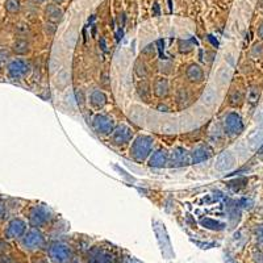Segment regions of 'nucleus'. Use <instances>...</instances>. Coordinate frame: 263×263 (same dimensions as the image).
I'll list each match as a JSON object with an SVG mask.
<instances>
[{
    "instance_id": "nucleus-17",
    "label": "nucleus",
    "mask_w": 263,
    "mask_h": 263,
    "mask_svg": "<svg viewBox=\"0 0 263 263\" xmlns=\"http://www.w3.org/2000/svg\"><path fill=\"white\" fill-rule=\"evenodd\" d=\"M136 95L141 102L150 103L153 99V87L149 79H140L136 84Z\"/></svg>"
},
{
    "instance_id": "nucleus-27",
    "label": "nucleus",
    "mask_w": 263,
    "mask_h": 263,
    "mask_svg": "<svg viewBox=\"0 0 263 263\" xmlns=\"http://www.w3.org/2000/svg\"><path fill=\"white\" fill-rule=\"evenodd\" d=\"M217 92H216L213 88H206L203 92V95H201V100H203L204 104L208 105V107L215 105L216 103H217Z\"/></svg>"
},
{
    "instance_id": "nucleus-25",
    "label": "nucleus",
    "mask_w": 263,
    "mask_h": 263,
    "mask_svg": "<svg viewBox=\"0 0 263 263\" xmlns=\"http://www.w3.org/2000/svg\"><path fill=\"white\" fill-rule=\"evenodd\" d=\"M13 32H15L16 37H24V39H28L32 33V29H30L29 24L25 23V21H17L15 25H13Z\"/></svg>"
},
{
    "instance_id": "nucleus-37",
    "label": "nucleus",
    "mask_w": 263,
    "mask_h": 263,
    "mask_svg": "<svg viewBox=\"0 0 263 263\" xmlns=\"http://www.w3.org/2000/svg\"><path fill=\"white\" fill-rule=\"evenodd\" d=\"M0 263H16V260L15 258L11 255V253H8V254L0 255Z\"/></svg>"
},
{
    "instance_id": "nucleus-2",
    "label": "nucleus",
    "mask_w": 263,
    "mask_h": 263,
    "mask_svg": "<svg viewBox=\"0 0 263 263\" xmlns=\"http://www.w3.org/2000/svg\"><path fill=\"white\" fill-rule=\"evenodd\" d=\"M156 141L149 135H138L133 138L129 146V157L137 163H145L154 152Z\"/></svg>"
},
{
    "instance_id": "nucleus-21",
    "label": "nucleus",
    "mask_w": 263,
    "mask_h": 263,
    "mask_svg": "<svg viewBox=\"0 0 263 263\" xmlns=\"http://www.w3.org/2000/svg\"><path fill=\"white\" fill-rule=\"evenodd\" d=\"M190 156H191V163H201L212 156V150L206 145H199L190 153Z\"/></svg>"
},
{
    "instance_id": "nucleus-35",
    "label": "nucleus",
    "mask_w": 263,
    "mask_h": 263,
    "mask_svg": "<svg viewBox=\"0 0 263 263\" xmlns=\"http://www.w3.org/2000/svg\"><path fill=\"white\" fill-rule=\"evenodd\" d=\"M154 54H156V46L153 45V44L147 45L146 48H144V50H142V55H145V57H153Z\"/></svg>"
},
{
    "instance_id": "nucleus-22",
    "label": "nucleus",
    "mask_w": 263,
    "mask_h": 263,
    "mask_svg": "<svg viewBox=\"0 0 263 263\" xmlns=\"http://www.w3.org/2000/svg\"><path fill=\"white\" fill-rule=\"evenodd\" d=\"M133 70H135V74L138 79H149L152 77V69H150L146 61L142 60V58L136 60Z\"/></svg>"
},
{
    "instance_id": "nucleus-13",
    "label": "nucleus",
    "mask_w": 263,
    "mask_h": 263,
    "mask_svg": "<svg viewBox=\"0 0 263 263\" xmlns=\"http://www.w3.org/2000/svg\"><path fill=\"white\" fill-rule=\"evenodd\" d=\"M152 87L153 95L156 96L157 99H161V100L168 98V95H170L171 92L170 81H168L167 77H164V75H159V77H156V78L153 79Z\"/></svg>"
},
{
    "instance_id": "nucleus-36",
    "label": "nucleus",
    "mask_w": 263,
    "mask_h": 263,
    "mask_svg": "<svg viewBox=\"0 0 263 263\" xmlns=\"http://www.w3.org/2000/svg\"><path fill=\"white\" fill-rule=\"evenodd\" d=\"M218 78H220V82H221V83H227L230 78L229 71H228L227 69H222L221 71L218 72Z\"/></svg>"
},
{
    "instance_id": "nucleus-24",
    "label": "nucleus",
    "mask_w": 263,
    "mask_h": 263,
    "mask_svg": "<svg viewBox=\"0 0 263 263\" xmlns=\"http://www.w3.org/2000/svg\"><path fill=\"white\" fill-rule=\"evenodd\" d=\"M157 70L161 75L168 77V75L174 74L175 69H174V62L170 60H161L157 63Z\"/></svg>"
},
{
    "instance_id": "nucleus-40",
    "label": "nucleus",
    "mask_w": 263,
    "mask_h": 263,
    "mask_svg": "<svg viewBox=\"0 0 263 263\" xmlns=\"http://www.w3.org/2000/svg\"><path fill=\"white\" fill-rule=\"evenodd\" d=\"M32 4H36V6H45L49 0H29Z\"/></svg>"
},
{
    "instance_id": "nucleus-14",
    "label": "nucleus",
    "mask_w": 263,
    "mask_h": 263,
    "mask_svg": "<svg viewBox=\"0 0 263 263\" xmlns=\"http://www.w3.org/2000/svg\"><path fill=\"white\" fill-rule=\"evenodd\" d=\"M185 79L192 84H201L205 81V71H204L203 66L196 62L190 63L184 70Z\"/></svg>"
},
{
    "instance_id": "nucleus-19",
    "label": "nucleus",
    "mask_w": 263,
    "mask_h": 263,
    "mask_svg": "<svg viewBox=\"0 0 263 263\" xmlns=\"http://www.w3.org/2000/svg\"><path fill=\"white\" fill-rule=\"evenodd\" d=\"M175 103H177L179 109L189 108L192 104L191 91L187 87H180V88H178L177 93H175Z\"/></svg>"
},
{
    "instance_id": "nucleus-41",
    "label": "nucleus",
    "mask_w": 263,
    "mask_h": 263,
    "mask_svg": "<svg viewBox=\"0 0 263 263\" xmlns=\"http://www.w3.org/2000/svg\"><path fill=\"white\" fill-rule=\"evenodd\" d=\"M157 109H159L161 112H167L168 111L167 105H163V104H159L158 107H157Z\"/></svg>"
},
{
    "instance_id": "nucleus-4",
    "label": "nucleus",
    "mask_w": 263,
    "mask_h": 263,
    "mask_svg": "<svg viewBox=\"0 0 263 263\" xmlns=\"http://www.w3.org/2000/svg\"><path fill=\"white\" fill-rule=\"evenodd\" d=\"M27 220L29 222V227L44 229L49 227L54 220V212L46 204L37 203L28 210Z\"/></svg>"
},
{
    "instance_id": "nucleus-20",
    "label": "nucleus",
    "mask_w": 263,
    "mask_h": 263,
    "mask_svg": "<svg viewBox=\"0 0 263 263\" xmlns=\"http://www.w3.org/2000/svg\"><path fill=\"white\" fill-rule=\"evenodd\" d=\"M3 9L4 12L8 16H16L21 15L23 11H24V4H23V0H3Z\"/></svg>"
},
{
    "instance_id": "nucleus-6",
    "label": "nucleus",
    "mask_w": 263,
    "mask_h": 263,
    "mask_svg": "<svg viewBox=\"0 0 263 263\" xmlns=\"http://www.w3.org/2000/svg\"><path fill=\"white\" fill-rule=\"evenodd\" d=\"M28 229H29V222H28L27 218L23 217V216H11L4 222L2 237L9 239L11 242H13V241L17 242Z\"/></svg>"
},
{
    "instance_id": "nucleus-42",
    "label": "nucleus",
    "mask_w": 263,
    "mask_h": 263,
    "mask_svg": "<svg viewBox=\"0 0 263 263\" xmlns=\"http://www.w3.org/2000/svg\"><path fill=\"white\" fill-rule=\"evenodd\" d=\"M50 2H53V3L58 4V6H62V4H63V3H65L66 0H50Z\"/></svg>"
},
{
    "instance_id": "nucleus-18",
    "label": "nucleus",
    "mask_w": 263,
    "mask_h": 263,
    "mask_svg": "<svg viewBox=\"0 0 263 263\" xmlns=\"http://www.w3.org/2000/svg\"><path fill=\"white\" fill-rule=\"evenodd\" d=\"M170 163L175 166H184V164L191 163V156L183 147H177L173 150V153H170Z\"/></svg>"
},
{
    "instance_id": "nucleus-32",
    "label": "nucleus",
    "mask_w": 263,
    "mask_h": 263,
    "mask_svg": "<svg viewBox=\"0 0 263 263\" xmlns=\"http://www.w3.org/2000/svg\"><path fill=\"white\" fill-rule=\"evenodd\" d=\"M12 57L13 54L11 51V49H9V46H6V48L2 46L0 48V63H7Z\"/></svg>"
},
{
    "instance_id": "nucleus-43",
    "label": "nucleus",
    "mask_w": 263,
    "mask_h": 263,
    "mask_svg": "<svg viewBox=\"0 0 263 263\" xmlns=\"http://www.w3.org/2000/svg\"><path fill=\"white\" fill-rule=\"evenodd\" d=\"M258 4H259V8L263 9V0H259V2H258Z\"/></svg>"
},
{
    "instance_id": "nucleus-39",
    "label": "nucleus",
    "mask_w": 263,
    "mask_h": 263,
    "mask_svg": "<svg viewBox=\"0 0 263 263\" xmlns=\"http://www.w3.org/2000/svg\"><path fill=\"white\" fill-rule=\"evenodd\" d=\"M257 36L259 39V41H263V18L258 21L257 24Z\"/></svg>"
},
{
    "instance_id": "nucleus-11",
    "label": "nucleus",
    "mask_w": 263,
    "mask_h": 263,
    "mask_svg": "<svg viewBox=\"0 0 263 263\" xmlns=\"http://www.w3.org/2000/svg\"><path fill=\"white\" fill-rule=\"evenodd\" d=\"M9 49L12 51L13 57H29L32 54L33 46L29 39L24 37H15L9 44Z\"/></svg>"
},
{
    "instance_id": "nucleus-38",
    "label": "nucleus",
    "mask_w": 263,
    "mask_h": 263,
    "mask_svg": "<svg viewBox=\"0 0 263 263\" xmlns=\"http://www.w3.org/2000/svg\"><path fill=\"white\" fill-rule=\"evenodd\" d=\"M32 263H51L49 260V258L45 255H39V257H33L32 258Z\"/></svg>"
},
{
    "instance_id": "nucleus-5",
    "label": "nucleus",
    "mask_w": 263,
    "mask_h": 263,
    "mask_svg": "<svg viewBox=\"0 0 263 263\" xmlns=\"http://www.w3.org/2000/svg\"><path fill=\"white\" fill-rule=\"evenodd\" d=\"M33 66L27 57H12L4 66V72L11 81H23L32 74Z\"/></svg>"
},
{
    "instance_id": "nucleus-3",
    "label": "nucleus",
    "mask_w": 263,
    "mask_h": 263,
    "mask_svg": "<svg viewBox=\"0 0 263 263\" xmlns=\"http://www.w3.org/2000/svg\"><path fill=\"white\" fill-rule=\"evenodd\" d=\"M45 254L51 263H72L75 257L71 246L60 239H51L46 243Z\"/></svg>"
},
{
    "instance_id": "nucleus-31",
    "label": "nucleus",
    "mask_w": 263,
    "mask_h": 263,
    "mask_svg": "<svg viewBox=\"0 0 263 263\" xmlns=\"http://www.w3.org/2000/svg\"><path fill=\"white\" fill-rule=\"evenodd\" d=\"M11 251H12V243H11V241L4 238V237H2V238H0V255L8 254Z\"/></svg>"
},
{
    "instance_id": "nucleus-15",
    "label": "nucleus",
    "mask_w": 263,
    "mask_h": 263,
    "mask_svg": "<svg viewBox=\"0 0 263 263\" xmlns=\"http://www.w3.org/2000/svg\"><path fill=\"white\" fill-rule=\"evenodd\" d=\"M170 163V153L163 147H158L152 153L150 158L147 159V164L153 168H163Z\"/></svg>"
},
{
    "instance_id": "nucleus-7",
    "label": "nucleus",
    "mask_w": 263,
    "mask_h": 263,
    "mask_svg": "<svg viewBox=\"0 0 263 263\" xmlns=\"http://www.w3.org/2000/svg\"><path fill=\"white\" fill-rule=\"evenodd\" d=\"M221 124L224 133L230 138L238 137L245 130V124H243L242 117L237 111L227 112L224 117H222Z\"/></svg>"
},
{
    "instance_id": "nucleus-9",
    "label": "nucleus",
    "mask_w": 263,
    "mask_h": 263,
    "mask_svg": "<svg viewBox=\"0 0 263 263\" xmlns=\"http://www.w3.org/2000/svg\"><path fill=\"white\" fill-rule=\"evenodd\" d=\"M135 138V132L126 124H116L112 135L109 136V142L116 147H124L126 145H130V142Z\"/></svg>"
},
{
    "instance_id": "nucleus-26",
    "label": "nucleus",
    "mask_w": 263,
    "mask_h": 263,
    "mask_svg": "<svg viewBox=\"0 0 263 263\" xmlns=\"http://www.w3.org/2000/svg\"><path fill=\"white\" fill-rule=\"evenodd\" d=\"M177 49L180 54H183V55H187V54H190L194 51L195 46H194V44H192L191 40L179 39L177 41Z\"/></svg>"
},
{
    "instance_id": "nucleus-1",
    "label": "nucleus",
    "mask_w": 263,
    "mask_h": 263,
    "mask_svg": "<svg viewBox=\"0 0 263 263\" xmlns=\"http://www.w3.org/2000/svg\"><path fill=\"white\" fill-rule=\"evenodd\" d=\"M46 243H48V241H46L44 230L33 227H29L24 236L17 241L18 248L27 254H36L39 251L45 250Z\"/></svg>"
},
{
    "instance_id": "nucleus-8",
    "label": "nucleus",
    "mask_w": 263,
    "mask_h": 263,
    "mask_svg": "<svg viewBox=\"0 0 263 263\" xmlns=\"http://www.w3.org/2000/svg\"><path fill=\"white\" fill-rule=\"evenodd\" d=\"M91 125H92L93 132H95L98 136H102V137H109L114 132L116 123H115V119L111 115L104 114V112H98V114L93 115L92 120H91Z\"/></svg>"
},
{
    "instance_id": "nucleus-10",
    "label": "nucleus",
    "mask_w": 263,
    "mask_h": 263,
    "mask_svg": "<svg viewBox=\"0 0 263 263\" xmlns=\"http://www.w3.org/2000/svg\"><path fill=\"white\" fill-rule=\"evenodd\" d=\"M86 263H117L116 255L103 246H93L88 250Z\"/></svg>"
},
{
    "instance_id": "nucleus-23",
    "label": "nucleus",
    "mask_w": 263,
    "mask_h": 263,
    "mask_svg": "<svg viewBox=\"0 0 263 263\" xmlns=\"http://www.w3.org/2000/svg\"><path fill=\"white\" fill-rule=\"evenodd\" d=\"M243 100H245V96L243 92L238 88H233L230 91L229 95H228V103H229L230 107L238 108L243 104Z\"/></svg>"
},
{
    "instance_id": "nucleus-16",
    "label": "nucleus",
    "mask_w": 263,
    "mask_h": 263,
    "mask_svg": "<svg viewBox=\"0 0 263 263\" xmlns=\"http://www.w3.org/2000/svg\"><path fill=\"white\" fill-rule=\"evenodd\" d=\"M87 102H88V104H90V107L92 108V109H95V111H100V109H103V108L107 105L108 96L103 90H100V88H95V90H92L90 93H88Z\"/></svg>"
},
{
    "instance_id": "nucleus-28",
    "label": "nucleus",
    "mask_w": 263,
    "mask_h": 263,
    "mask_svg": "<svg viewBox=\"0 0 263 263\" xmlns=\"http://www.w3.org/2000/svg\"><path fill=\"white\" fill-rule=\"evenodd\" d=\"M253 239H254L257 249L263 250V222L257 224L254 227V229H253Z\"/></svg>"
},
{
    "instance_id": "nucleus-30",
    "label": "nucleus",
    "mask_w": 263,
    "mask_h": 263,
    "mask_svg": "<svg viewBox=\"0 0 263 263\" xmlns=\"http://www.w3.org/2000/svg\"><path fill=\"white\" fill-rule=\"evenodd\" d=\"M57 29H58V25L53 24V23H49V21H45V23H44V27H42V30H44V33H45V36L48 37L55 36Z\"/></svg>"
},
{
    "instance_id": "nucleus-29",
    "label": "nucleus",
    "mask_w": 263,
    "mask_h": 263,
    "mask_svg": "<svg viewBox=\"0 0 263 263\" xmlns=\"http://www.w3.org/2000/svg\"><path fill=\"white\" fill-rule=\"evenodd\" d=\"M250 55L255 60H262L263 58V41L255 42L250 48Z\"/></svg>"
},
{
    "instance_id": "nucleus-34",
    "label": "nucleus",
    "mask_w": 263,
    "mask_h": 263,
    "mask_svg": "<svg viewBox=\"0 0 263 263\" xmlns=\"http://www.w3.org/2000/svg\"><path fill=\"white\" fill-rule=\"evenodd\" d=\"M251 259H253V263H263V250L257 249V250L253 251Z\"/></svg>"
},
{
    "instance_id": "nucleus-12",
    "label": "nucleus",
    "mask_w": 263,
    "mask_h": 263,
    "mask_svg": "<svg viewBox=\"0 0 263 263\" xmlns=\"http://www.w3.org/2000/svg\"><path fill=\"white\" fill-rule=\"evenodd\" d=\"M42 17H44L45 21L58 25L60 23H62L63 17H65V12L61 8V6L53 3V2H48L44 6V9H42Z\"/></svg>"
},
{
    "instance_id": "nucleus-33",
    "label": "nucleus",
    "mask_w": 263,
    "mask_h": 263,
    "mask_svg": "<svg viewBox=\"0 0 263 263\" xmlns=\"http://www.w3.org/2000/svg\"><path fill=\"white\" fill-rule=\"evenodd\" d=\"M9 210H8V204H7L6 199L0 197V221L2 220H6V217H8Z\"/></svg>"
}]
</instances>
